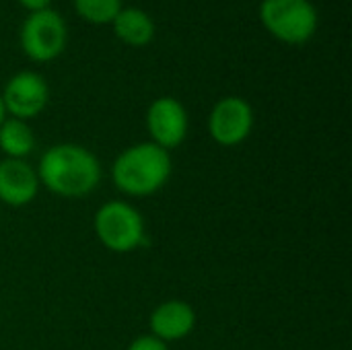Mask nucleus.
Returning a JSON list of instances; mask_svg holds the SVG:
<instances>
[{"label":"nucleus","mask_w":352,"mask_h":350,"mask_svg":"<svg viewBox=\"0 0 352 350\" xmlns=\"http://www.w3.org/2000/svg\"><path fill=\"white\" fill-rule=\"evenodd\" d=\"M39 186L60 198H85L101 184V163L93 151L74 142L50 146L35 169Z\"/></svg>","instance_id":"nucleus-1"},{"label":"nucleus","mask_w":352,"mask_h":350,"mask_svg":"<svg viewBox=\"0 0 352 350\" xmlns=\"http://www.w3.org/2000/svg\"><path fill=\"white\" fill-rule=\"evenodd\" d=\"M173 171L169 151L155 142H138L124 149L111 165L113 186L132 198H146L165 188Z\"/></svg>","instance_id":"nucleus-2"},{"label":"nucleus","mask_w":352,"mask_h":350,"mask_svg":"<svg viewBox=\"0 0 352 350\" xmlns=\"http://www.w3.org/2000/svg\"><path fill=\"white\" fill-rule=\"evenodd\" d=\"M93 229L99 243L113 254H132L146 243L142 212L124 200L101 204L93 217Z\"/></svg>","instance_id":"nucleus-3"},{"label":"nucleus","mask_w":352,"mask_h":350,"mask_svg":"<svg viewBox=\"0 0 352 350\" xmlns=\"http://www.w3.org/2000/svg\"><path fill=\"white\" fill-rule=\"evenodd\" d=\"M260 21L274 39L303 45L316 35L320 14L311 0H262Z\"/></svg>","instance_id":"nucleus-4"},{"label":"nucleus","mask_w":352,"mask_h":350,"mask_svg":"<svg viewBox=\"0 0 352 350\" xmlns=\"http://www.w3.org/2000/svg\"><path fill=\"white\" fill-rule=\"evenodd\" d=\"M21 50L33 62L45 64L56 60L68 41L66 21L54 8L29 12V17L21 25L19 33Z\"/></svg>","instance_id":"nucleus-5"},{"label":"nucleus","mask_w":352,"mask_h":350,"mask_svg":"<svg viewBox=\"0 0 352 350\" xmlns=\"http://www.w3.org/2000/svg\"><path fill=\"white\" fill-rule=\"evenodd\" d=\"M254 130V107L237 95L219 99L208 116V134L219 146H237Z\"/></svg>","instance_id":"nucleus-6"},{"label":"nucleus","mask_w":352,"mask_h":350,"mask_svg":"<svg viewBox=\"0 0 352 350\" xmlns=\"http://www.w3.org/2000/svg\"><path fill=\"white\" fill-rule=\"evenodd\" d=\"M0 97L6 116L27 122L37 118L45 109L50 101V87L39 72L21 70L6 80Z\"/></svg>","instance_id":"nucleus-7"},{"label":"nucleus","mask_w":352,"mask_h":350,"mask_svg":"<svg viewBox=\"0 0 352 350\" xmlns=\"http://www.w3.org/2000/svg\"><path fill=\"white\" fill-rule=\"evenodd\" d=\"M188 128H190L188 109L184 107L179 99L165 95V97H157L148 105L146 130H148L151 142H155L157 146L165 151L177 149L186 140Z\"/></svg>","instance_id":"nucleus-8"},{"label":"nucleus","mask_w":352,"mask_h":350,"mask_svg":"<svg viewBox=\"0 0 352 350\" xmlns=\"http://www.w3.org/2000/svg\"><path fill=\"white\" fill-rule=\"evenodd\" d=\"M39 194V177L35 167L25 159L0 161V202L12 208L31 204Z\"/></svg>","instance_id":"nucleus-9"},{"label":"nucleus","mask_w":352,"mask_h":350,"mask_svg":"<svg viewBox=\"0 0 352 350\" xmlns=\"http://www.w3.org/2000/svg\"><path fill=\"white\" fill-rule=\"evenodd\" d=\"M196 328V311L182 299L159 303L148 316V330L161 342H177L188 338Z\"/></svg>","instance_id":"nucleus-10"},{"label":"nucleus","mask_w":352,"mask_h":350,"mask_svg":"<svg viewBox=\"0 0 352 350\" xmlns=\"http://www.w3.org/2000/svg\"><path fill=\"white\" fill-rule=\"evenodd\" d=\"M113 33L120 41L132 47H144L155 39L157 27L153 17L136 6H124L111 21Z\"/></svg>","instance_id":"nucleus-11"},{"label":"nucleus","mask_w":352,"mask_h":350,"mask_svg":"<svg viewBox=\"0 0 352 350\" xmlns=\"http://www.w3.org/2000/svg\"><path fill=\"white\" fill-rule=\"evenodd\" d=\"M0 151L4 159H27L35 151V134L31 126L16 118L0 124Z\"/></svg>","instance_id":"nucleus-12"},{"label":"nucleus","mask_w":352,"mask_h":350,"mask_svg":"<svg viewBox=\"0 0 352 350\" xmlns=\"http://www.w3.org/2000/svg\"><path fill=\"white\" fill-rule=\"evenodd\" d=\"M72 4L76 14L93 25L111 23L116 14L124 8L122 0H72Z\"/></svg>","instance_id":"nucleus-13"},{"label":"nucleus","mask_w":352,"mask_h":350,"mask_svg":"<svg viewBox=\"0 0 352 350\" xmlns=\"http://www.w3.org/2000/svg\"><path fill=\"white\" fill-rule=\"evenodd\" d=\"M126 350H169V349H167V344H165V342L157 340L155 336L144 334V336L134 338V340L128 344V349Z\"/></svg>","instance_id":"nucleus-14"},{"label":"nucleus","mask_w":352,"mask_h":350,"mask_svg":"<svg viewBox=\"0 0 352 350\" xmlns=\"http://www.w3.org/2000/svg\"><path fill=\"white\" fill-rule=\"evenodd\" d=\"M23 8H27L29 12H37V10H45L50 8L52 0H16Z\"/></svg>","instance_id":"nucleus-15"},{"label":"nucleus","mask_w":352,"mask_h":350,"mask_svg":"<svg viewBox=\"0 0 352 350\" xmlns=\"http://www.w3.org/2000/svg\"><path fill=\"white\" fill-rule=\"evenodd\" d=\"M6 120V109H4V103H2V97H0V124Z\"/></svg>","instance_id":"nucleus-16"}]
</instances>
